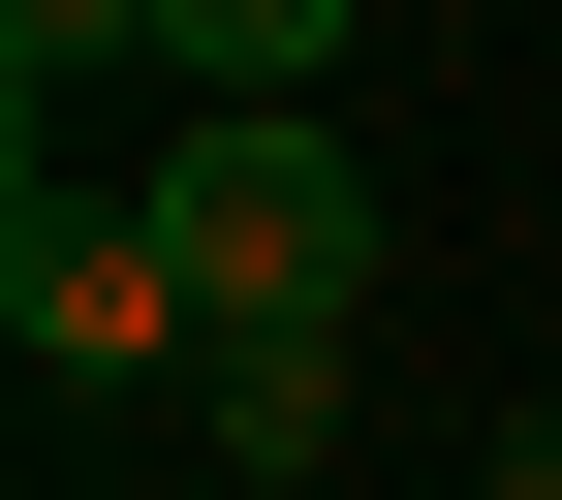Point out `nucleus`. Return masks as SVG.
<instances>
[{"mask_svg":"<svg viewBox=\"0 0 562 500\" xmlns=\"http://www.w3.org/2000/svg\"><path fill=\"white\" fill-rule=\"evenodd\" d=\"M501 500H562V407H531V438H501Z\"/></svg>","mask_w":562,"mask_h":500,"instance_id":"6","label":"nucleus"},{"mask_svg":"<svg viewBox=\"0 0 562 500\" xmlns=\"http://www.w3.org/2000/svg\"><path fill=\"white\" fill-rule=\"evenodd\" d=\"M0 32H32V95H63V63H157V0H0Z\"/></svg>","mask_w":562,"mask_h":500,"instance_id":"5","label":"nucleus"},{"mask_svg":"<svg viewBox=\"0 0 562 500\" xmlns=\"http://www.w3.org/2000/svg\"><path fill=\"white\" fill-rule=\"evenodd\" d=\"M125 220L188 251V313H344V281H375V157H344L313 95H250V125H188Z\"/></svg>","mask_w":562,"mask_h":500,"instance_id":"1","label":"nucleus"},{"mask_svg":"<svg viewBox=\"0 0 562 500\" xmlns=\"http://www.w3.org/2000/svg\"><path fill=\"white\" fill-rule=\"evenodd\" d=\"M344 438V313H220L188 344V469H313Z\"/></svg>","mask_w":562,"mask_h":500,"instance_id":"3","label":"nucleus"},{"mask_svg":"<svg viewBox=\"0 0 562 500\" xmlns=\"http://www.w3.org/2000/svg\"><path fill=\"white\" fill-rule=\"evenodd\" d=\"M157 63H188V125H250V95L344 63V0H157Z\"/></svg>","mask_w":562,"mask_h":500,"instance_id":"4","label":"nucleus"},{"mask_svg":"<svg viewBox=\"0 0 562 500\" xmlns=\"http://www.w3.org/2000/svg\"><path fill=\"white\" fill-rule=\"evenodd\" d=\"M0 344H32V376H157V344H220V313H188V251L157 220H94V188H0Z\"/></svg>","mask_w":562,"mask_h":500,"instance_id":"2","label":"nucleus"}]
</instances>
